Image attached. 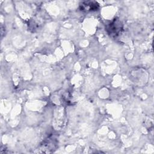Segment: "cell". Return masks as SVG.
Returning a JSON list of instances; mask_svg holds the SVG:
<instances>
[{"label":"cell","mask_w":154,"mask_h":154,"mask_svg":"<svg viewBox=\"0 0 154 154\" xmlns=\"http://www.w3.org/2000/svg\"><path fill=\"white\" fill-rule=\"evenodd\" d=\"M105 29L107 33L112 37H116L122 32L123 29V25L121 21L117 19H114L112 22L108 23Z\"/></svg>","instance_id":"6da1fadb"},{"label":"cell","mask_w":154,"mask_h":154,"mask_svg":"<svg viewBox=\"0 0 154 154\" xmlns=\"http://www.w3.org/2000/svg\"><path fill=\"white\" fill-rule=\"evenodd\" d=\"M99 5L96 1H85L82 2L79 5V9L81 11L88 12L94 11L98 10Z\"/></svg>","instance_id":"7a4b0ae2"}]
</instances>
